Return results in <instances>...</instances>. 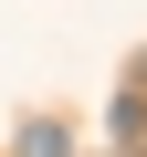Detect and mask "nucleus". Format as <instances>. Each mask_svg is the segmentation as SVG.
Listing matches in <instances>:
<instances>
[{
	"label": "nucleus",
	"instance_id": "f257e3e1",
	"mask_svg": "<svg viewBox=\"0 0 147 157\" xmlns=\"http://www.w3.org/2000/svg\"><path fill=\"white\" fill-rule=\"evenodd\" d=\"M21 157H74V136H63V126L42 115V126H21Z\"/></svg>",
	"mask_w": 147,
	"mask_h": 157
}]
</instances>
